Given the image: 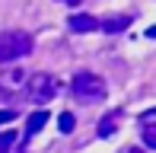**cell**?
Here are the masks:
<instances>
[{
  "label": "cell",
  "instance_id": "6da1fadb",
  "mask_svg": "<svg viewBox=\"0 0 156 153\" xmlns=\"http://www.w3.org/2000/svg\"><path fill=\"white\" fill-rule=\"evenodd\" d=\"M70 89H73L76 102H102L105 96H108V83H105L99 73H89V70L76 73L73 83H70Z\"/></svg>",
  "mask_w": 156,
  "mask_h": 153
},
{
  "label": "cell",
  "instance_id": "7a4b0ae2",
  "mask_svg": "<svg viewBox=\"0 0 156 153\" xmlns=\"http://www.w3.org/2000/svg\"><path fill=\"white\" fill-rule=\"evenodd\" d=\"M32 48H35V41H32L29 32L10 29V32H3V35H0V61H3V64H13V61L32 54Z\"/></svg>",
  "mask_w": 156,
  "mask_h": 153
},
{
  "label": "cell",
  "instance_id": "3957f363",
  "mask_svg": "<svg viewBox=\"0 0 156 153\" xmlns=\"http://www.w3.org/2000/svg\"><path fill=\"white\" fill-rule=\"evenodd\" d=\"M61 83L54 80L51 73H26V93H29V102H51L58 96Z\"/></svg>",
  "mask_w": 156,
  "mask_h": 153
},
{
  "label": "cell",
  "instance_id": "277c9868",
  "mask_svg": "<svg viewBox=\"0 0 156 153\" xmlns=\"http://www.w3.org/2000/svg\"><path fill=\"white\" fill-rule=\"evenodd\" d=\"M140 134H144V144L156 150V109L140 115Z\"/></svg>",
  "mask_w": 156,
  "mask_h": 153
},
{
  "label": "cell",
  "instance_id": "5b68a950",
  "mask_svg": "<svg viewBox=\"0 0 156 153\" xmlns=\"http://www.w3.org/2000/svg\"><path fill=\"white\" fill-rule=\"evenodd\" d=\"M67 26H70L73 32H83V35H86V32H96V29H99V19L89 16V13H73V16L67 19Z\"/></svg>",
  "mask_w": 156,
  "mask_h": 153
},
{
  "label": "cell",
  "instance_id": "8992f818",
  "mask_svg": "<svg viewBox=\"0 0 156 153\" xmlns=\"http://www.w3.org/2000/svg\"><path fill=\"white\" fill-rule=\"evenodd\" d=\"M45 124H48V112H45V109H38V112H32V115H29V124H26V137H23V150H26V144H29L32 137L38 134L41 128H45Z\"/></svg>",
  "mask_w": 156,
  "mask_h": 153
},
{
  "label": "cell",
  "instance_id": "52a82bcc",
  "mask_svg": "<svg viewBox=\"0 0 156 153\" xmlns=\"http://www.w3.org/2000/svg\"><path fill=\"white\" fill-rule=\"evenodd\" d=\"M0 86H3L6 93H16L19 86H26V73L19 70V67H10V70L0 73Z\"/></svg>",
  "mask_w": 156,
  "mask_h": 153
},
{
  "label": "cell",
  "instance_id": "ba28073f",
  "mask_svg": "<svg viewBox=\"0 0 156 153\" xmlns=\"http://www.w3.org/2000/svg\"><path fill=\"white\" fill-rule=\"evenodd\" d=\"M127 26H131V16H108L99 23V29L102 32H124Z\"/></svg>",
  "mask_w": 156,
  "mask_h": 153
},
{
  "label": "cell",
  "instance_id": "9c48e42d",
  "mask_svg": "<svg viewBox=\"0 0 156 153\" xmlns=\"http://www.w3.org/2000/svg\"><path fill=\"white\" fill-rule=\"evenodd\" d=\"M118 118H121V112H112V115H105L102 121H99V137H108V134H115V131H118Z\"/></svg>",
  "mask_w": 156,
  "mask_h": 153
},
{
  "label": "cell",
  "instance_id": "30bf717a",
  "mask_svg": "<svg viewBox=\"0 0 156 153\" xmlns=\"http://www.w3.org/2000/svg\"><path fill=\"white\" fill-rule=\"evenodd\" d=\"M58 128H61V134H73V128H76V118L70 115V112H64L58 118Z\"/></svg>",
  "mask_w": 156,
  "mask_h": 153
},
{
  "label": "cell",
  "instance_id": "8fae6325",
  "mask_svg": "<svg viewBox=\"0 0 156 153\" xmlns=\"http://www.w3.org/2000/svg\"><path fill=\"white\" fill-rule=\"evenodd\" d=\"M10 147H13V134L6 131V134H0V153H10Z\"/></svg>",
  "mask_w": 156,
  "mask_h": 153
},
{
  "label": "cell",
  "instance_id": "7c38bea8",
  "mask_svg": "<svg viewBox=\"0 0 156 153\" xmlns=\"http://www.w3.org/2000/svg\"><path fill=\"white\" fill-rule=\"evenodd\" d=\"M16 115H19L16 109H3V112H0V124H10L13 118H16Z\"/></svg>",
  "mask_w": 156,
  "mask_h": 153
},
{
  "label": "cell",
  "instance_id": "4fadbf2b",
  "mask_svg": "<svg viewBox=\"0 0 156 153\" xmlns=\"http://www.w3.org/2000/svg\"><path fill=\"white\" fill-rule=\"evenodd\" d=\"M61 3H67V6H76V3H83V0H61Z\"/></svg>",
  "mask_w": 156,
  "mask_h": 153
},
{
  "label": "cell",
  "instance_id": "5bb4252c",
  "mask_svg": "<svg viewBox=\"0 0 156 153\" xmlns=\"http://www.w3.org/2000/svg\"><path fill=\"white\" fill-rule=\"evenodd\" d=\"M147 35H150V38H156V26H153V29H150V32H147Z\"/></svg>",
  "mask_w": 156,
  "mask_h": 153
}]
</instances>
